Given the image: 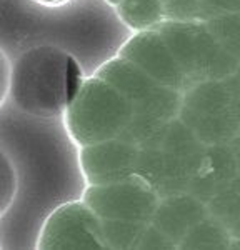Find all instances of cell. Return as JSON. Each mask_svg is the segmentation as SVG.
Instances as JSON below:
<instances>
[{"instance_id": "44dd1931", "label": "cell", "mask_w": 240, "mask_h": 250, "mask_svg": "<svg viewBox=\"0 0 240 250\" xmlns=\"http://www.w3.org/2000/svg\"><path fill=\"white\" fill-rule=\"evenodd\" d=\"M10 92V65L9 60L0 50V107L5 102L7 94Z\"/></svg>"}, {"instance_id": "9c48e42d", "label": "cell", "mask_w": 240, "mask_h": 250, "mask_svg": "<svg viewBox=\"0 0 240 250\" xmlns=\"http://www.w3.org/2000/svg\"><path fill=\"white\" fill-rule=\"evenodd\" d=\"M119 55L127 59L160 85L183 92L189 80L157 29L135 32L122 43Z\"/></svg>"}, {"instance_id": "8fae6325", "label": "cell", "mask_w": 240, "mask_h": 250, "mask_svg": "<svg viewBox=\"0 0 240 250\" xmlns=\"http://www.w3.org/2000/svg\"><path fill=\"white\" fill-rule=\"evenodd\" d=\"M207 213V205L189 192L172 193L160 197L150 224L179 249L180 240Z\"/></svg>"}, {"instance_id": "7a4b0ae2", "label": "cell", "mask_w": 240, "mask_h": 250, "mask_svg": "<svg viewBox=\"0 0 240 250\" xmlns=\"http://www.w3.org/2000/svg\"><path fill=\"white\" fill-rule=\"evenodd\" d=\"M179 120L203 145L230 144L240 130V80H202L182 92Z\"/></svg>"}, {"instance_id": "2e32d148", "label": "cell", "mask_w": 240, "mask_h": 250, "mask_svg": "<svg viewBox=\"0 0 240 250\" xmlns=\"http://www.w3.org/2000/svg\"><path fill=\"white\" fill-rule=\"evenodd\" d=\"M209 215L232 227L240 213V173L205 204Z\"/></svg>"}, {"instance_id": "5bb4252c", "label": "cell", "mask_w": 240, "mask_h": 250, "mask_svg": "<svg viewBox=\"0 0 240 250\" xmlns=\"http://www.w3.org/2000/svg\"><path fill=\"white\" fill-rule=\"evenodd\" d=\"M232 239L230 229L207 213L180 240L179 249H230Z\"/></svg>"}, {"instance_id": "d4e9b609", "label": "cell", "mask_w": 240, "mask_h": 250, "mask_svg": "<svg viewBox=\"0 0 240 250\" xmlns=\"http://www.w3.org/2000/svg\"><path fill=\"white\" fill-rule=\"evenodd\" d=\"M103 2H107L109 3V5H112V7H117L120 2H122V0H103Z\"/></svg>"}, {"instance_id": "603a6c76", "label": "cell", "mask_w": 240, "mask_h": 250, "mask_svg": "<svg viewBox=\"0 0 240 250\" xmlns=\"http://www.w3.org/2000/svg\"><path fill=\"white\" fill-rule=\"evenodd\" d=\"M230 233L234 239H240V213H239L237 220H235V224L230 227Z\"/></svg>"}, {"instance_id": "d6986e66", "label": "cell", "mask_w": 240, "mask_h": 250, "mask_svg": "<svg viewBox=\"0 0 240 250\" xmlns=\"http://www.w3.org/2000/svg\"><path fill=\"white\" fill-rule=\"evenodd\" d=\"M15 180H14V172H12L10 165L7 164V160L3 159L0 162V212L5 210L9 200L12 199L14 193Z\"/></svg>"}, {"instance_id": "e0dca14e", "label": "cell", "mask_w": 240, "mask_h": 250, "mask_svg": "<svg viewBox=\"0 0 240 250\" xmlns=\"http://www.w3.org/2000/svg\"><path fill=\"white\" fill-rule=\"evenodd\" d=\"M205 25L223 50L240 62V12L215 15Z\"/></svg>"}, {"instance_id": "ffe728a7", "label": "cell", "mask_w": 240, "mask_h": 250, "mask_svg": "<svg viewBox=\"0 0 240 250\" xmlns=\"http://www.w3.org/2000/svg\"><path fill=\"white\" fill-rule=\"evenodd\" d=\"M202 3H203V7H205L210 19L220 14L240 12V0H202Z\"/></svg>"}, {"instance_id": "52a82bcc", "label": "cell", "mask_w": 240, "mask_h": 250, "mask_svg": "<svg viewBox=\"0 0 240 250\" xmlns=\"http://www.w3.org/2000/svg\"><path fill=\"white\" fill-rule=\"evenodd\" d=\"M37 249H107L102 220L83 200L62 204L40 229Z\"/></svg>"}, {"instance_id": "7402d4cb", "label": "cell", "mask_w": 240, "mask_h": 250, "mask_svg": "<svg viewBox=\"0 0 240 250\" xmlns=\"http://www.w3.org/2000/svg\"><path fill=\"white\" fill-rule=\"evenodd\" d=\"M230 147L235 154V159H237V165H239V172H240V135L235 137L234 140L230 142Z\"/></svg>"}, {"instance_id": "7c38bea8", "label": "cell", "mask_w": 240, "mask_h": 250, "mask_svg": "<svg viewBox=\"0 0 240 250\" xmlns=\"http://www.w3.org/2000/svg\"><path fill=\"white\" fill-rule=\"evenodd\" d=\"M239 165L230 144L207 145L197 175L190 182V195L207 204L223 187H227L239 175Z\"/></svg>"}, {"instance_id": "3957f363", "label": "cell", "mask_w": 240, "mask_h": 250, "mask_svg": "<svg viewBox=\"0 0 240 250\" xmlns=\"http://www.w3.org/2000/svg\"><path fill=\"white\" fill-rule=\"evenodd\" d=\"M65 127L79 147L122 135L132 119L130 104L99 75L85 77L63 110Z\"/></svg>"}, {"instance_id": "8992f818", "label": "cell", "mask_w": 240, "mask_h": 250, "mask_svg": "<svg viewBox=\"0 0 240 250\" xmlns=\"http://www.w3.org/2000/svg\"><path fill=\"white\" fill-rule=\"evenodd\" d=\"M82 200L100 220H129L150 224L159 205V193L134 175L107 185H89Z\"/></svg>"}, {"instance_id": "30bf717a", "label": "cell", "mask_w": 240, "mask_h": 250, "mask_svg": "<svg viewBox=\"0 0 240 250\" xmlns=\"http://www.w3.org/2000/svg\"><path fill=\"white\" fill-rule=\"evenodd\" d=\"M140 148L120 137L80 147V170L89 185H107L135 175Z\"/></svg>"}, {"instance_id": "9a60e30c", "label": "cell", "mask_w": 240, "mask_h": 250, "mask_svg": "<svg viewBox=\"0 0 240 250\" xmlns=\"http://www.w3.org/2000/svg\"><path fill=\"white\" fill-rule=\"evenodd\" d=\"M147 227V222L102 220V232L107 249H139L140 239Z\"/></svg>"}, {"instance_id": "6da1fadb", "label": "cell", "mask_w": 240, "mask_h": 250, "mask_svg": "<svg viewBox=\"0 0 240 250\" xmlns=\"http://www.w3.org/2000/svg\"><path fill=\"white\" fill-rule=\"evenodd\" d=\"M82 82L77 60L57 47L30 48L10 68L14 102L35 117L62 115Z\"/></svg>"}, {"instance_id": "277c9868", "label": "cell", "mask_w": 240, "mask_h": 250, "mask_svg": "<svg viewBox=\"0 0 240 250\" xmlns=\"http://www.w3.org/2000/svg\"><path fill=\"white\" fill-rule=\"evenodd\" d=\"M155 29L169 45L189 85L237 74L240 62L223 50L205 23L163 20Z\"/></svg>"}, {"instance_id": "5b68a950", "label": "cell", "mask_w": 240, "mask_h": 250, "mask_svg": "<svg viewBox=\"0 0 240 250\" xmlns=\"http://www.w3.org/2000/svg\"><path fill=\"white\" fill-rule=\"evenodd\" d=\"M95 75L117 88L120 95L130 104L132 117L167 124L179 119L182 92L160 85L157 80L127 59L115 55L95 68Z\"/></svg>"}, {"instance_id": "cb8c5ba5", "label": "cell", "mask_w": 240, "mask_h": 250, "mask_svg": "<svg viewBox=\"0 0 240 250\" xmlns=\"http://www.w3.org/2000/svg\"><path fill=\"white\" fill-rule=\"evenodd\" d=\"M39 2L47 3V5H57V3H63V2H67V0H39Z\"/></svg>"}, {"instance_id": "ba28073f", "label": "cell", "mask_w": 240, "mask_h": 250, "mask_svg": "<svg viewBox=\"0 0 240 250\" xmlns=\"http://www.w3.org/2000/svg\"><path fill=\"white\" fill-rule=\"evenodd\" d=\"M159 148L163 164V182L159 197L187 192L202 165L207 145L200 142L182 120L175 119Z\"/></svg>"}, {"instance_id": "484cf974", "label": "cell", "mask_w": 240, "mask_h": 250, "mask_svg": "<svg viewBox=\"0 0 240 250\" xmlns=\"http://www.w3.org/2000/svg\"><path fill=\"white\" fill-rule=\"evenodd\" d=\"M162 2H163V3H167V2H169V0H162Z\"/></svg>"}, {"instance_id": "ac0fdd59", "label": "cell", "mask_w": 240, "mask_h": 250, "mask_svg": "<svg viewBox=\"0 0 240 250\" xmlns=\"http://www.w3.org/2000/svg\"><path fill=\"white\" fill-rule=\"evenodd\" d=\"M209 19L202 0H169L165 3V20L205 23Z\"/></svg>"}, {"instance_id": "4fadbf2b", "label": "cell", "mask_w": 240, "mask_h": 250, "mask_svg": "<svg viewBox=\"0 0 240 250\" xmlns=\"http://www.w3.org/2000/svg\"><path fill=\"white\" fill-rule=\"evenodd\" d=\"M114 9L132 34L155 29L165 20V3L162 0H122Z\"/></svg>"}]
</instances>
